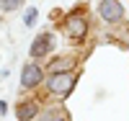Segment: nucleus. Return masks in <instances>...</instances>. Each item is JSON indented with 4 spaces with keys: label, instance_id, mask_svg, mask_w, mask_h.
Returning <instances> with one entry per match:
<instances>
[{
    "label": "nucleus",
    "instance_id": "f257e3e1",
    "mask_svg": "<svg viewBox=\"0 0 129 121\" xmlns=\"http://www.w3.org/2000/svg\"><path fill=\"white\" fill-rule=\"evenodd\" d=\"M75 80L78 77H75L72 72H59L54 77H49V90L54 95H70L72 88H75Z\"/></svg>",
    "mask_w": 129,
    "mask_h": 121
},
{
    "label": "nucleus",
    "instance_id": "f03ea898",
    "mask_svg": "<svg viewBox=\"0 0 129 121\" xmlns=\"http://www.w3.org/2000/svg\"><path fill=\"white\" fill-rule=\"evenodd\" d=\"M98 13L103 21H109V23H116L121 16H124V8L116 3V0H103V3L98 5Z\"/></svg>",
    "mask_w": 129,
    "mask_h": 121
},
{
    "label": "nucleus",
    "instance_id": "7ed1b4c3",
    "mask_svg": "<svg viewBox=\"0 0 129 121\" xmlns=\"http://www.w3.org/2000/svg\"><path fill=\"white\" fill-rule=\"evenodd\" d=\"M41 83V67L39 64H26L21 72V88H34Z\"/></svg>",
    "mask_w": 129,
    "mask_h": 121
},
{
    "label": "nucleus",
    "instance_id": "20e7f679",
    "mask_svg": "<svg viewBox=\"0 0 129 121\" xmlns=\"http://www.w3.org/2000/svg\"><path fill=\"white\" fill-rule=\"evenodd\" d=\"M52 47H54V36L52 34H41V36H36L34 44H31V57H44L47 52H52Z\"/></svg>",
    "mask_w": 129,
    "mask_h": 121
},
{
    "label": "nucleus",
    "instance_id": "39448f33",
    "mask_svg": "<svg viewBox=\"0 0 129 121\" xmlns=\"http://www.w3.org/2000/svg\"><path fill=\"white\" fill-rule=\"evenodd\" d=\"M85 18H80V16H70L67 18V34L72 36V39H83L85 36Z\"/></svg>",
    "mask_w": 129,
    "mask_h": 121
},
{
    "label": "nucleus",
    "instance_id": "423d86ee",
    "mask_svg": "<svg viewBox=\"0 0 129 121\" xmlns=\"http://www.w3.org/2000/svg\"><path fill=\"white\" fill-rule=\"evenodd\" d=\"M36 103H18V108H16V113H18V118L21 121H31V118H36Z\"/></svg>",
    "mask_w": 129,
    "mask_h": 121
},
{
    "label": "nucleus",
    "instance_id": "0eeeda50",
    "mask_svg": "<svg viewBox=\"0 0 129 121\" xmlns=\"http://www.w3.org/2000/svg\"><path fill=\"white\" fill-rule=\"evenodd\" d=\"M75 64V59L72 57H64V59H54L52 62V72L54 75H59V72H70V67Z\"/></svg>",
    "mask_w": 129,
    "mask_h": 121
},
{
    "label": "nucleus",
    "instance_id": "6e6552de",
    "mask_svg": "<svg viewBox=\"0 0 129 121\" xmlns=\"http://www.w3.org/2000/svg\"><path fill=\"white\" fill-rule=\"evenodd\" d=\"M36 16H39V13H36V8H28V10H26V16H23V23H26V26H34V23H36Z\"/></svg>",
    "mask_w": 129,
    "mask_h": 121
},
{
    "label": "nucleus",
    "instance_id": "1a4fd4ad",
    "mask_svg": "<svg viewBox=\"0 0 129 121\" xmlns=\"http://www.w3.org/2000/svg\"><path fill=\"white\" fill-rule=\"evenodd\" d=\"M21 5V0H0V10H16Z\"/></svg>",
    "mask_w": 129,
    "mask_h": 121
},
{
    "label": "nucleus",
    "instance_id": "9d476101",
    "mask_svg": "<svg viewBox=\"0 0 129 121\" xmlns=\"http://www.w3.org/2000/svg\"><path fill=\"white\" fill-rule=\"evenodd\" d=\"M47 121H67V116H64V113H54V116L47 118Z\"/></svg>",
    "mask_w": 129,
    "mask_h": 121
}]
</instances>
